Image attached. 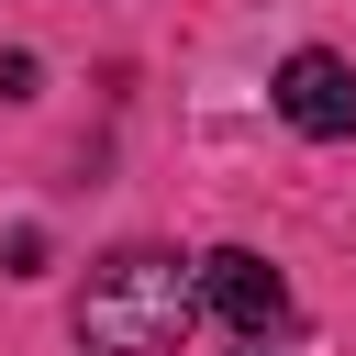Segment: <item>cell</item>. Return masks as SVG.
<instances>
[{"mask_svg":"<svg viewBox=\"0 0 356 356\" xmlns=\"http://www.w3.org/2000/svg\"><path fill=\"white\" fill-rule=\"evenodd\" d=\"M189 323H200V267L156 256V245L100 256L89 289H78V345L89 356H178Z\"/></svg>","mask_w":356,"mask_h":356,"instance_id":"1","label":"cell"},{"mask_svg":"<svg viewBox=\"0 0 356 356\" xmlns=\"http://www.w3.org/2000/svg\"><path fill=\"white\" fill-rule=\"evenodd\" d=\"M200 300H211L245 345H267V334L289 323V278H278L256 245H211V256H200Z\"/></svg>","mask_w":356,"mask_h":356,"instance_id":"2","label":"cell"},{"mask_svg":"<svg viewBox=\"0 0 356 356\" xmlns=\"http://www.w3.org/2000/svg\"><path fill=\"white\" fill-rule=\"evenodd\" d=\"M278 122L289 134H356V67L323 56V44H300L278 67Z\"/></svg>","mask_w":356,"mask_h":356,"instance_id":"3","label":"cell"},{"mask_svg":"<svg viewBox=\"0 0 356 356\" xmlns=\"http://www.w3.org/2000/svg\"><path fill=\"white\" fill-rule=\"evenodd\" d=\"M256 356H267V345H256Z\"/></svg>","mask_w":356,"mask_h":356,"instance_id":"4","label":"cell"}]
</instances>
